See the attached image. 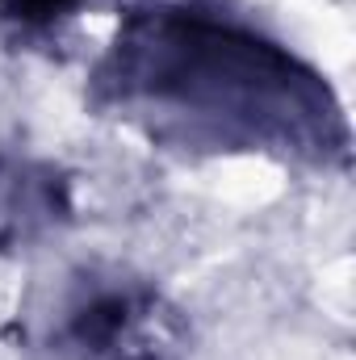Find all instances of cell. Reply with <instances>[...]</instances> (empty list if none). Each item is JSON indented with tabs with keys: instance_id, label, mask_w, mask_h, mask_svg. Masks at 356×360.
Segmentation results:
<instances>
[{
	"instance_id": "obj_1",
	"label": "cell",
	"mask_w": 356,
	"mask_h": 360,
	"mask_svg": "<svg viewBox=\"0 0 356 360\" xmlns=\"http://www.w3.org/2000/svg\"><path fill=\"white\" fill-rule=\"evenodd\" d=\"M96 96L151 134L222 151L327 160L348 147V126L319 72L197 4L134 8L96 68Z\"/></svg>"
},
{
	"instance_id": "obj_2",
	"label": "cell",
	"mask_w": 356,
	"mask_h": 360,
	"mask_svg": "<svg viewBox=\"0 0 356 360\" xmlns=\"http://www.w3.org/2000/svg\"><path fill=\"white\" fill-rule=\"evenodd\" d=\"M80 0H0V17L13 21V25H25V30H38V25H51L59 17H68Z\"/></svg>"
}]
</instances>
